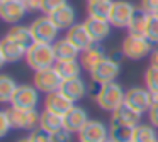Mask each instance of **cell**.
Listing matches in <instances>:
<instances>
[{
	"instance_id": "obj_1",
	"label": "cell",
	"mask_w": 158,
	"mask_h": 142,
	"mask_svg": "<svg viewBox=\"0 0 158 142\" xmlns=\"http://www.w3.org/2000/svg\"><path fill=\"white\" fill-rule=\"evenodd\" d=\"M124 97H126V91L123 90V86L117 81H110V83L99 85L94 101L100 110L112 113L114 110L124 105Z\"/></svg>"
},
{
	"instance_id": "obj_2",
	"label": "cell",
	"mask_w": 158,
	"mask_h": 142,
	"mask_svg": "<svg viewBox=\"0 0 158 142\" xmlns=\"http://www.w3.org/2000/svg\"><path fill=\"white\" fill-rule=\"evenodd\" d=\"M26 63L34 71L44 69V68H53L56 64V56H55L53 44L32 42L27 47V53H26Z\"/></svg>"
},
{
	"instance_id": "obj_3",
	"label": "cell",
	"mask_w": 158,
	"mask_h": 142,
	"mask_svg": "<svg viewBox=\"0 0 158 142\" xmlns=\"http://www.w3.org/2000/svg\"><path fill=\"white\" fill-rule=\"evenodd\" d=\"M121 53L124 57L133 61H139L143 57L150 56L153 53V42L146 36H136V34H127L123 41Z\"/></svg>"
},
{
	"instance_id": "obj_4",
	"label": "cell",
	"mask_w": 158,
	"mask_h": 142,
	"mask_svg": "<svg viewBox=\"0 0 158 142\" xmlns=\"http://www.w3.org/2000/svg\"><path fill=\"white\" fill-rule=\"evenodd\" d=\"M32 34L34 42H46V44H55L58 41V34L60 29L56 27V24L51 20L49 15H39L29 26Z\"/></svg>"
},
{
	"instance_id": "obj_5",
	"label": "cell",
	"mask_w": 158,
	"mask_h": 142,
	"mask_svg": "<svg viewBox=\"0 0 158 142\" xmlns=\"http://www.w3.org/2000/svg\"><path fill=\"white\" fill-rule=\"evenodd\" d=\"M90 73V80L97 85H104V83H110V81H116L121 74V64L119 61L114 56H107L104 57L100 63H97Z\"/></svg>"
},
{
	"instance_id": "obj_6",
	"label": "cell",
	"mask_w": 158,
	"mask_h": 142,
	"mask_svg": "<svg viewBox=\"0 0 158 142\" xmlns=\"http://www.w3.org/2000/svg\"><path fill=\"white\" fill-rule=\"evenodd\" d=\"M32 85L41 93L49 95V93H55V91H60V88L63 85V80L58 74V71L55 69V66H53V68H44V69L34 71Z\"/></svg>"
},
{
	"instance_id": "obj_7",
	"label": "cell",
	"mask_w": 158,
	"mask_h": 142,
	"mask_svg": "<svg viewBox=\"0 0 158 142\" xmlns=\"http://www.w3.org/2000/svg\"><path fill=\"white\" fill-rule=\"evenodd\" d=\"M39 93L41 91L34 85H19L14 98L10 101V107L21 108V110H32L39 105Z\"/></svg>"
},
{
	"instance_id": "obj_8",
	"label": "cell",
	"mask_w": 158,
	"mask_h": 142,
	"mask_svg": "<svg viewBox=\"0 0 158 142\" xmlns=\"http://www.w3.org/2000/svg\"><path fill=\"white\" fill-rule=\"evenodd\" d=\"M134 12H136V7L131 2H127V0H114L110 15H109L110 26L119 27V29H127Z\"/></svg>"
},
{
	"instance_id": "obj_9",
	"label": "cell",
	"mask_w": 158,
	"mask_h": 142,
	"mask_svg": "<svg viewBox=\"0 0 158 142\" xmlns=\"http://www.w3.org/2000/svg\"><path fill=\"white\" fill-rule=\"evenodd\" d=\"M9 115H10V120L14 128L19 130H34L36 127H39V117L41 113L38 112V108H32V110H21V108H7Z\"/></svg>"
},
{
	"instance_id": "obj_10",
	"label": "cell",
	"mask_w": 158,
	"mask_h": 142,
	"mask_svg": "<svg viewBox=\"0 0 158 142\" xmlns=\"http://www.w3.org/2000/svg\"><path fill=\"white\" fill-rule=\"evenodd\" d=\"M109 130L110 127H107L102 120L90 118L85 124V127L78 132V140L80 142H106L109 139Z\"/></svg>"
},
{
	"instance_id": "obj_11",
	"label": "cell",
	"mask_w": 158,
	"mask_h": 142,
	"mask_svg": "<svg viewBox=\"0 0 158 142\" xmlns=\"http://www.w3.org/2000/svg\"><path fill=\"white\" fill-rule=\"evenodd\" d=\"M124 103L131 107L133 110L139 112V113H146L150 112L151 103H150V90L146 86H133L126 90V97H124Z\"/></svg>"
},
{
	"instance_id": "obj_12",
	"label": "cell",
	"mask_w": 158,
	"mask_h": 142,
	"mask_svg": "<svg viewBox=\"0 0 158 142\" xmlns=\"http://www.w3.org/2000/svg\"><path fill=\"white\" fill-rule=\"evenodd\" d=\"M26 53H27V47L5 36L0 42V64L4 66L7 63H17L22 57H26Z\"/></svg>"
},
{
	"instance_id": "obj_13",
	"label": "cell",
	"mask_w": 158,
	"mask_h": 142,
	"mask_svg": "<svg viewBox=\"0 0 158 142\" xmlns=\"http://www.w3.org/2000/svg\"><path fill=\"white\" fill-rule=\"evenodd\" d=\"M27 14V7H26L24 0H7V2L0 3V17L7 24H19Z\"/></svg>"
},
{
	"instance_id": "obj_14",
	"label": "cell",
	"mask_w": 158,
	"mask_h": 142,
	"mask_svg": "<svg viewBox=\"0 0 158 142\" xmlns=\"http://www.w3.org/2000/svg\"><path fill=\"white\" fill-rule=\"evenodd\" d=\"M141 117H143V113L133 110L124 103L123 107H119L110 113V125H126V127L134 128L141 124Z\"/></svg>"
},
{
	"instance_id": "obj_15",
	"label": "cell",
	"mask_w": 158,
	"mask_h": 142,
	"mask_svg": "<svg viewBox=\"0 0 158 142\" xmlns=\"http://www.w3.org/2000/svg\"><path fill=\"white\" fill-rule=\"evenodd\" d=\"M90 120L89 113H87L85 108H82L80 105H73V108L68 112L66 115H63V124H65V128L70 130L72 134H78L85 124Z\"/></svg>"
},
{
	"instance_id": "obj_16",
	"label": "cell",
	"mask_w": 158,
	"mask_h": 142,
	"mask_svg": "<svg viewBox=\"0 0 158 142\" xmlns=\"http://www.w3.org/2000/svg\"><path fill=\"white\" fill-rule=\"evenodd\" d=\"M60 91L66 98H70L73 103H77V101H80L89 93V86H87L85 80L82 76H78V78H72V80H65L61 88H60Z\"/></svg>"
},
{
	"instance_id": "obj_17",
	"label": "cell",
	"mask_w": 158,
	"mask_h": 142,
	"mask_svg": "<svg viewBox=\"0 0 158 142\" xmlns=\"http://www.w3.org/2000/svg\"><path fill=\"white\" fill-rule=\"evenodd\" d=\"M65 37L72 44H75V46L78 47L80 53L85 51L87 47H90L94 44V39L90 37V34H89V30H87V27H85L83 22H77L75 26H72L68 30H66Z\"/></svg>"
},
{
	"instance_id": "obj_18",
	"label": "cell",
	"mask_w": 158,
	"mask_h": 142,
	"mask_svg": "<svg viewBox=\"0 0 158 142\" xmlns=\"http://www.w3.org/2000/svg\"><path fill=\"white\" fill-rule=\"evenodd\" d=\"M83 24H85V27L89 30L90 37L94 39V42H102V41H106L110 34V27H112L109 20L97 19V17H90V15L83 20Z\"/></svg>"
},
{
	"instance_id": "obj_19",
	"label": "cell",
	"mask_w": 158,
	"mask_h": 142,
	"mask_svg": "<svg viewBox=\"0 0 158 142\" xmlns=\"http://www.w3.org/2000/svg\"><path fill=\"white\" fill-rule=\"evenodd\" d=\"M73 101L70 98H66L61 91H55V93L46 95L44 98V110H49L53 113L58 115H66L73 108Z\"/></svg>"
},
{
	"instance_id": "obj_20",
	"label": "cell",
	"mask_w": 158,
	"mask_h": 142,
	"mask_svg": "<svg viewBox=\"0 0 158 142\" xmlns=\"http://www.w3.org/2000/svg\"><path fill=\"white\" fill-rule=\"evenodd\" d=\"M104 57H107V53H106V49H104L102 42H94L90 47H87L85 51L80 53L78 59H80V63H82L83 69L90 71L97 63H100Z\"/></svg>"
},
{
	"instance_id": "obj_21",
	"label": "cell",
	"mask_w": 158,
	"mask_h": 142,
	"mask_svg": "<svg viewBox=\"0 0 158 142\" xmlns=\"http://www.w3.org/2000/svg\"><path fill=\"white\" fill-rule=\"evenodd\" d=\"M49 17H51V20L56 24V27H58L60 30H68L72 26L77 24V12L70 3H66L61 9H58L53 14H49Z\"/></svg>"
},
{
	"instance_id": "obj_22",
	"label": "cell",
	"mask_w": 158,
	"mask_h": 142,
	"mask_svg": "<svg viewBox=\"0 0 158 142\" xmlns=\"http://www.w3.org/2000/svg\"><path fill=\"white\" fill-rule=\"evenodd\" d=\"M55 69L61 76V80H72V78L82 76V63L80 59H65V61H56Z\"/></svg>"
},
{
	"instance_id": "obj_23",
	"label": "cell",
	"mask_w": 158,
	"mask_h": 142,
	"mask_svg": "<svg viewBox=\"0 0 158 142\" xmlns=\"http://www.w3.org/2000/svg\"><path fill=\"white\" fill-rule=\"evenodd\" d=\"M55 56H56V61H65V59H78L80 57V49L72 44L66 37L63 39H58L55 44Z\"/></svg>"
},
{
	"instance_id": "obj_24",
	"label": "cell",
	"mask_w": 158,
	"mask_h": 142,
	"mask_svg": "<svg viewBox=\"0 0 158 142\" xmlns=\"http://www.w3.org/2000/svg\"><path fill=\"white\" fill-rule=\"evenodd\" d=\"M39 127L48 130L49 134H55L56 130L65 127V124H63V115L53 113L49 110H43L41 117H39Z\"/></svg>"
},
{
	"instance_id": "obj_25",
	"label": "cell",
	"mask_w": 158,
	"mask_h": 142,
	"mask_svg": "<svg viewBox=\"0 0 158 142\" xmlns=\"http://www.w3.org/2000/svg\"><path fill=\"white\" fill-rule=\"evenodd\" d=\"M148 20H150V14L146 10L136 9L133 19H131L129 26H127V30L129 34H136V36H144L146 34V26H148Z\"/></svg>"
},
{
	"instance_id": "obj_26",
	"label": "cell",
	"mask_w": 158,
	"mask_h": 142,
	"mask_svg": "<svg viewBox=\"0 0 158 142\" xmlns=\"http://www.w3.org/2000/svg\"><path fill=\"white\" fill-rule=\"evenodd\" d=\"M17 88L19 85L14 78L9 76V74H2L0 76V101L2 103H10Z\"/></svg>"
},
{
	"instance_id": "obj_27",
	"label": "cell",
	"mask_w": 158,
	"mask_h": 142,
	"mask_svg": "<svg viewBox=\"0 0 158 142\" xmlns=\"http://www.w3.org/2000/svg\"><path fill=\"white\" fill-rule=\"evenodd\" d=\"M112 3H114V0H97V2H89L87 3V12H89L90 17L109 20Z\"/></svg>"
},
{
	"instance_id": "obj_28",
	"label": "cell",
	"mask_w": 158,
	"mask_h": 142,
	"mask_svg": "<svg viewBox=\"0 0 158 142\" xmlns=\"http://www.w3.org/2000/svg\"><path fill=\"white\" fill-rule=\"evenodd\" d=\"M7 37H10V39L21 42L22 46H26V47H29L32 42H34L32 34H31V29H29L27 26H22V24H15V26H12L10 29H9V32H7Z\"/></svg>"
},
{
	"instance_id": "obj_29",
	"label": "cell",
	"mask_w": 158,
	"mask_h": 142,
	"mask_svg": "<svg viewBox=\"0 0 158 142\" xmlns=\"http://www.w3.org/2000/svg\"><path fill=\"white\" fill-rule=\"evenodd\" d=\"M158 140V128L151 124H139L134 128L133 142H156Z\"/></svg>"
},
{
	"instance_id": "obj_30",
	"label": "cell",
	"mask_w": 158,
	"mask_h": 142,
	"mask_svg": "<svg viewBox=\"0 0 158 142\" xmlns=\"http://www.w3.org/2000/svg\"><path fill=\"white\" fill-rule=\"evenodd\" d=\"M134 128L133 127H126V125H110L109 139L114 140V142H133Z\"/></svg>"
},
{
	"instance_id": "obj_31",
	"label": "cell",
	"mask_w": 158,
	"mask_h": 142,
	"mask_svg": "<svg viewBox=\"0 0 158 142\" xmlns=\"http://www.w3.org/2000/svg\"><path fill=\"white\" fill-rule=\"evenodd\" d=\"M144 86L150 91H158V68L148 66L144 71Z\"/></svg>"
},
{
	"instance_id": "obj_32",
	"label": "cell",
	"mask_w": 158,
	"mask_h": 142,
	"mask_svg": "<svg viewBox=\"0 0 158 142\" xmlns=\"http://www.w3.org/2000/svg\"><path fill=\"white\" fill-rule=\"evenodd\" d=\"M144 36H146L153 44H158V15L150 14V20H148L146 34H144Z\"/></svg>"
},
{
	"instance_id": "obj_33",
	"label": "cell",
	"mask_w": 158,
	"mask_h": 142,
	"mask_svg": "<svg viewBox=\"0 0 158 142\" xmlns=\"http://www.w3.org/2000/svg\"><path fill=\"white\" fill-rule=\"evenodd\" d=\"M66 3H68V0H43L41 12L46 14V15H49V14H53L55 10L61 9V7L66 5Z\"/></svg>"
},
{
	"instance_id": "obj_34",
	"label": "cell",
	"mask_w": 158,
	"mask_h": 142,
	"mask_svg": "<svg viewBox=\"0 0 158 142\" xmlns=\"http://www.w3.org/2000/svg\"><path fill=\"white\" fill-rule=\"evenodd\" d=\"M29 139H31L32 142H53L51 134H49L48 130H44V128H41V127H36L34 130H31Z\"/></svg>"
},
{
	"instance_id": "obj_35",
	"label": "cell",
	"mask_w": 158,
	"mask_h": 142,
	"mask_svg": "<svg viewBox=\"0 0 158 142\" xmlns=\"http://www.w3.org/2000/svg\"><path fill=\"white\" fill-rule=\"evenodd\" d=\"M12 128H14V125H12L9 110H4L2 113H0V137H5Z\"/></svg>"
},
{
	"instance_id": "obj_36",
	"label": "cell",
	"mask_w": 158,
	"mask_h": 142,
	"mask_svg": "<svg viewBox=\"0 0 158 142\" xmlns=\"http://www.w3.org/2000/svg\"><path fill=\"white\" fill-rule=\"evenodd\" d=\"M72 135H73L72 132L63 127L60 130H56L55 134H51V137H53V142H72Z\"/></svg>"
},
{
	"instance_id": "obj_37",
	"label": "cell",
	"mask_w": 158,
	"mask_h": 142,
	"mask_svg": "<svg viewBox=\"0 0 158 142\" xmlns=\"http://www.w3.org/2000/svg\"><path fill=\"white\" fill-rule=\"evenodd\" d=\"M141 9L146 10L148 14L158 15V0H141Z\"/></svg>"
},
{
	"instance_id": "obj_38",
	"label": "cell",
	"mask_w": 158,
	"mask_h": 142,
	"mask_svg": "<svg viewBox=\"0 0 158 142\" xmlns=\"http://www.w3.org/2000/svg\"><path fill=\"white\" fill-rule=\"evenodd\" d=\"M148 118H150V124L158 128V105H155V107L150 108V112H148Z\"/></svg>"
},
{
	"instance_id": "obj_39",
	"label": "cell",
	"mask_w": 158,
	"mask_h": 142,
	"mask_svg": "<svg viewBox=\"0 0 158 142\" xmlns=\"http://www.w3.org/2000/svg\"><path fill=\"white\" fill-rule=\"evenodd\" d=\"M27 10H41V5H43V0H24Z\"/></svg>"
},
{
	"instance_id": "obj_40",
	"label": "cell",
	"mask_w": 158,
	"mask_h": 142,
	"mask_svg": "<svg viewBox=\"0 0 158 142\" xmlns=\"http://www.w3.org/2000/svg\"><path fill=\"white\" fill-rule=\"evenodd\" d=\"M150 66L158 68V49H153V53L150 54Z\"/></svg>"
},
{
	"instance_id": "obj_41",
	"label": "cell",
	"mask_w": 158,
	"mask_h": 142,
	"mask_svg": "<svg viewBox=\"0 0 158 142\" xmlns=\"http://www.w3.org/2000/svg\"><path fill=\"white\" fill-rule=\"evenodd\" d=\"M150 103L151 107L158 105V91H150Z\"/></svg>"
},
{
	"instance_id": "obj_42",
	"label": "cell",
	"mask_w": 158,
	"mask_h": 142,
	"mask_svg": "<svg viewBox=\"0 0 158 142\" xmlns=\"http://www.w3.org/2000/svg\"><path fill=\"white\" fill-rule=\"evenodd\" d=\"M17 142H32V140L29 139V135H27V137H22V139H19Z\"/></svg>"
},
{
	"instance_id": "obj_43",
	"label": "cell",
	"mask_w": 158,
	"mask_h": 142,
	"mask_svg": "<svg viewBox=\"0 0 158 142\" xmlns=\"http://www.w3.org/2000/svg\"><path fill=\"white\" fill-rule=\"evenodd\" d=\"M89 2H97V0H87V3H89Z\"/></svg>"
},
{
	"instance_id": "obj_44",
	"label": "cell",
	"mask_w": 158,
	"mask_h": 142,
	"mask_svg": "<svg viewBox=\"0 0 158 142\" xmlns=\"http://www.w3.org/2000/svg\"><path fill=\"white\" fill-rule=\"evenodd\" d=\"M106 142H114V140H110V139H107V140Z\"/></svg>"
},
{
	"instance_id": "obj_45",
	"label": "cell",
	"mask_w": 158,
	"mask_h": 142,
	"mask_svg": "<svg viewBox=\"0 0 158 142\" xmlns=\"http://www.w3.org/2000/svg\"><path fill=\"white\" fill-rule=\"evenodd\" d=\"M2 2H7V0H0V3H2Z\"/></svg>"
}]
</instances>
